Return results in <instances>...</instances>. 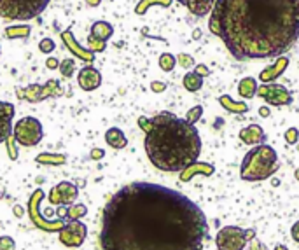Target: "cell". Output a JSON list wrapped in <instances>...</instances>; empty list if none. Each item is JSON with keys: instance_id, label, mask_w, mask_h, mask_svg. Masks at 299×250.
I'll return each mask as SVG.
<instances>
[{"instance_id": "23", "label": "cell", "mask_w": 299, "mask_h": 250, "mask_svg": "<svg viewBox=\"0 0 299 250\" xmlns=\"http://www.w3.org/2000/svg\"><path fill=\"white\" fill-rule=\"evenodd\" d=\"M112 33H114V28H112V25L111 23H107V21H96V23H93V26H91V37H95V39H98V41H105L107 42L109 39L112 37Z\"/></svg>"}, {"instance_id": "31", "label": "cell", "mask_w": 299, "mask_h": 250, "mask_svg": "<svg viewBox=\"0 0 299 250\" xmlns=\"http://www.w3.org/2000/svg\"><path fill=\"white\" fill-rule=\"evenodd\" d=\"M88 48H89V51H93V53H104L105 48H107V42L98 41V39H95V37H91V35H89V37H88Z\"/></svg>"}, {"instance_id": "4", "label": "cell", "mask_w": 299, "mask_h": 250, "mask_svg": "<svg viewBox=\"0 0 299 250\" xmlns=\"http://www.w3.org/2000/svg\"><path fill=\"white\" fill-rule=\"evenodd\" d=\"M278 170V156L271 145L259 144L245 154L240 166V177L245 182H259L270 179Z\"/></svg>"}, {"instance_id": "38", "label": "cell", "mask_w": 299, "mask_h": 250, "mask_svg": "<svg viewBox=\"0 0 299 250\" xmlns=\"http://www.w3.org/2000/svg\"><path fill=\"white\" fill-rule=\"evenodd\" d=\"M196 74L201 75V77H208L210 75V70H208L207 65H196V70H194Z\"/></svg>"}, {"instance_id": "45", "label": "cell", "mask_w": 299, "mask_h": 250, "mask_svg": "<svg viewBox=\"0 0 299 250\" xmlns=\"http://www.w3.org/2000/svg\"><path fill=\"white\" fill-rule=\"evenodd\" d=\"M86 2H88V5H91V7H96V5H100L102 0H86Z\"/></svg>"}, {"instance_id": "12", "label": "cell", "mask_w": 299, "mask_h": 250, "mask_svg": "<svg viewBox=\"0 0 299 250\" xmlns=\"http://www.w3.org/2000/svg\"><path fill=\"white\" fill-rule=\"evenodd\" d=\"M42 198H44V192H42L41 189H37V191L32 194V199H30V203H28V213H33V215H30V217H32V221L35 222L39 228L46 229V231H60V229H61V226L65 224L63 221H60V219H58V221L51 222V221H46L44 217L39 219L37 210H39V205H41Z\"/></svg>"}, {"instance_id": "26", "label": "cell", "mask_w": 299, "mask_h": 250, "mask_svg": "<svg viewBox=\"0 0 299 250\" xmlns=\"http://www.w3.org/2000/svg\"><path fill=\"white\" fill-rule=\"evenodd\" d=\"M182 82H184V88L187 89V91L194 93V91H198V89H201V86H203V77L198 75L196 72H189V74L184 75Z\"/></svg>"}, {"instance_id": "39", "label": "cell", "mask_w": 299, "mask_h": 250, "mask_svg": "<svg viewBox=\"0 0 299 250\" xmlns=\"http://www.w3.org/2000/svg\"><path fill=\"white\" fill-rule=\"evenodd\" d=\"M151 89H152L154 93H163V91L166 89V84H165L163 81H154V82L151 84Z\"/></svg>"}, {"instance_id": "48", "label": "cell", "mask_w": 299, "mask_h": 250, "mask_svg": "<svg viewBox=\"0 0 299 250\" xmlns=\"http://www.w3.org/2000/svg\"><path fill=\"white\" fill-rule=\"evenodd\" d=\"M294 177H296V179H298V181H299V168H298V170H296V172H294Z\"/></svg>"}, {"instance_id": "42", "label": "cell", "mask_w": 299, "mask_h": 250, "mask_svg": "<svg viewBox=\"0 0 299 250\" xmlns=\"http://www.w3.org/2000/svg\"><path fill=\"white\" fill-rule=\"evenodd\" d=\"M291 235H292V240L299 243V221L296 222V224H292V228H291Z\"/></svg>"}, {"instance_id": "37", "label": "cell", "mask_w": 299, "mask_h": 250, "mask_svg": "<svg viewBox=\"0 0 299 250\" xmlns=\"http://www.w3.org/2000/svg\"><path fill=\"white\" fill-rule=\"evenodd\" d=\"M138 126H140L142 131L147 133L149 129H151V119H149V118H144V116H142V118H138Z\"/></svg>"}, {"instance_id": "40", "label": "cell", "mask_w": 299, "mask_h": 250, "mask_svg": "<svg viewBox=\"0 0 299 250\" xmlns=\"http://www.w3.org/2000/svg\"><path fill=\"white\" fill-rule=\"evenodd\" d=\"M46 66H48L49 70H55V68H60V62L55 58V56H49L48 60H46Z\"/></svg>"}, {"instance_id": "19", "label": "cell", "mask_w": 299, "mask_h": 250, "mask_svg": "<svg viewBox=\"0 0 299 250\" xmlns=\"http://www.w3.org/2000/svg\"><path fill=\"white\" fill-rule=\"evenodd\" d=\"M264 138H266L264 129L257 125L245 126V128L240 129V140L247 145H259V144H262V140Z\"/></svg>"}, {"instance_id": "22", "label": "cell", "mask_w": 299, "mask_h": 250, "mask_svg": "<svg viewBox=\"0 0 299 250\" xmlns=\"http://www.w3.org/2000/svg\"><path fill=\"white\" fill-rule=\"evenodd\" d=\"M105 142L111 145L112 149H124L128 145V138L119 128H111L105 131Z\"/></svg>"}, {"instance_id": "1", "label": "cell", "mask_w": 299, "mask_h": 250, "mask_svg": "<svg viewBox=\"0 0 299 250\" xmlns=\"http://www.w3.org/2000/svg\"><path fill=\"white\" fill-rule=\"evenodd\" d=\"M208 222L182 192L133 182L107 201L102 215V250H203Z\"/></svg>"}, {"instance_id": "41", "label": "cell", "mask_w": 299, "mask_h": 250, "mask_svg": "<svg viewBox=\"0 0 299 250\" xmlns=\"http://www.w3.org/2000/svg\"><path fill=\"white\" fill-rule=\"evenodd\" d=\"M250 250H268L266 249V245L262 242H259L257 238L250 240Z\"/></svg>"}, {"instance_id": "29", "label": "cell", "mask_w": 299, "mask_h": 250, "mask_svg": "<svg viewBox=\"0 0 299 250\" xmlns=\"http://www.w3.org/2000/svg\"><path fill=\"white\" fill-rule=\"evenodd\" d=\"M175 63H177V60H175V56L170 55V53H163V55L159 56V68L165 70V72L174 70Z\"/></svg>"}, {"instance_id": "3", "label": "cell", "mask_w": 299, "mask_h": 250, "mask_svg": "<svg viewBox=\"0 0 299 250\" xmlns=\"http://www.w3.org/2000/svg\"><path fill=\"white\" fill-rule=\"evenodd\" d=\"M144 147L152 165L161 172H182L198 161L201 138L194 125L165 111L151 118Z\"/></svg>"}, {"instance_id": "33", "label": "cell", "mask_w": 299, "mask_h": 250, "mask_svg": "<svg viewBox=\"0 0 299 250\" xmlns=\"http://www.w3.org/2000/svg\"><path fill=\"white\" fill-rule=\"evenodd\" d=\"M39 49H41V53H44V55H51V53L55 51V41H53V39H42V41L39 42Z\"/></svg>"}, {"instance_id": "16", "label": "cell", "mask_w": 299, "mask_h": 250, "mask_svg": "<svg viewBox=\"0 0 299 250\" xmlns=\"http://www.w3.org/2000/svg\"><path fill=\"white\" fill-rule=\"evenodd\" d=\"M287 66H289V58L287 56H280L273 65L266 66V68L262 70L261 74H259V79H261V82H266V84H268V82L277 81V79L285 72Z\"/></svg>"}, {"instance_id": "17", "label": "cell", "mask_w": 299, "mask_h": 250, "mask_svg": "<svg viewBox=\"0 0 299 250\" xmlns=\"http://www.w3.org/2000/svg\"><path fill=\"white\" fill-rule=\"evenodd\" d=\"M214 172H215V168H214V165H210V163H192V165L185 166V168L180 172V181L189 182L192 177L198 175V173H201V175H205V177H210Z\"/></svg>"}, {"instance_id": "24", "label": "cell", "mask_w": 299, "mask_h": 250, "mask_svg": "<svg viewBox=\"0 0 299 250\" xmlns=\"http://www.w3.org/2000/svg\"><path fill=\"white\" fill-rule=\"evenodd\" d=\"M257 93V81L254 77H245L238 84V95L241 98H252Z\"/></svg>"}, {"instance_id": "47", "label": "cell", "mask_w": 299, "mask_h": 250, "mask_svg": "<svg viewBox=\"0 0 299 250\" xmlns=\"http://www.w3.org/2000/svg\"><path fill=\"white\" fill-rule=\"evenodd\" d=\"M275 250H289V249L285 245H277V247H275Z\"/></svg>"}, {"instance_id": "21", "label": "cell", "mask_w": 299, "mask_h": 250, "mask_svg": "<svg viewBox=\"0 0 299 250\" xmlns=\"http://www.w3.org/2000/svg\"><path fill=\"white\" fill-rule=\"evenodd\" d=\"M219 103H221L228 112H231V114H245V112H248L247 103L238 102V100L231 98L229 95H222L221 98H219Z\"/></svg>"}, {"instance_id": "5", "label": "cell", "mask_w": 299, "mask_h": 250, "mask_svg": "<svg viewBox=\"0 0 299 250\" xmlns=\"http://www.w3.org/2000/svg\"><path fill=\"white\" fill-rule=\"evenodd\" d=\"M51 0H0V18L28 21L37 18Z\"/></svg>"}, {"instance_id": "36", "label": "cell", "mask_w": 299, "mask_h": 250, "mask_svg": "<svg viewBox=\"0 0 299 250\" xmlns=\"http://www.w3.org/2000/svg\"><path fill=\"white\" fill-rule=\"evenodd\" d=\"M179 63H180L184 68H191V66H194V58H192L191 55H179Z\"/></svg>"}, {"instance_id": "46", "label": "cell", "mask_w": 299, "mask_h": 250, "mask_svg": "<svg viewBox=\"0 0 299 250\" xmlns=\"http://www.w3.org/2000/svg\"><path fill=\"white\" fill-rule=\"evenodd\" d=\"M14 213H16V215H18V217H21V215H23V208H21V206H16V208H14Z\"/></svg>"}, {"instance_id": "6", "label": "cell", "mask_w": 299, "mask_h": 250, "mask_svg": "<svg viewBox=\"0 0 299 250\" xmlns=\"http://www.w3.org/2000/svg\"><path fill=\"white\" fill-rule=\"evenodd\" d=\"M255 238L254 229H241L238 226H224L215 236L217 250H243L247 242Z\"/></svg>"}, {"instance_id": "8", "label": "cell", "mask_w": 299, "mask_h": 250, "mask_svg": "<svg viewBox=\"0 0 299 250\" xmlns=\"http://www.w3.org/2000/svg\"><path fill=\"white\" fill-rule=\"evenodd\" d=\"M44 136V129L39 119L35 118H23L14 126V140L23 147H33Z\"/></svg>"}, {"instance_id": "2", "label": "cell", "mask_w": 299, "mask_h": 250, "mask_svg": "<svg viewBox=\"0 0 299 250\" xmlns=\"http://www.w3.org/2000/svg\"><path fill=\"white\" fill-rule=\"evenodd\" d=\"M208 28L238 62L280 56L299 37V0H215Z\"/></svg>"}, {"instance_id": "43", "label": "cell", "mask_w": 299, "mask_h": 250, "mask_svg": "<svg viewBox=\"0 0 299 250\" xmlns=\"http://www.w3.org/2000/svg\"><path fill=\"white\" fill-rule=\"evenodd\" d=\"M105 156L104 149H93L91 151V159H102Z\"/></svg>"}, {"instance_id": "34", "label": "cell", "mask_w": 299, "mask_h": 250, "mask_svg": "<svg viewBox=\"0 0 299 250\" xmlns=\"http://www.w3.org/2000/svg\"><path fill=\"white\" fill-rule=\"evenodd\" d=\"M16 242L11 236H0V250H14Z\"/></svg>"}, {"instance_id": "20", "label": "cell", "mask_w": 299, "mask_h": 250, "mask_svg": "<svg viewBox=\"0 0 299 250\" xmlns=\"http://www.w3.org/2000/svg\"><path fill=\"white\" fill-rule=\"evenodd\" d=\"M86 213H88L86 205H82V203L74 205V203H72L68 208H66V206H60L58 212H56V215H58V219H66V221H79L81 217H84Z\"/></svg>"}, {"instance_id": "27", "label": "cell", "mask_w": 299, "mask_h": 250, "mask_svg": "<svg viewBox=\"0 0 299 250\" xmlns=\"http://www.w3.org/2000/svg\"><path fill=\"white\" fill-rule=\"evenodd\" d=\"M30 26L26 25H16V26H9L5 28V37L7 39H26L30 37Z\"/></svg>"}, {"instance_id": "15", "label": "cell", "mask_w": 299, "mask_h": 250, "mask_svg": "<svg viewBox=\"0 0 299 250\" xmlns=\"http://www.w3.org/2000/svg\"><path fill=\"white\" fill-rule=\"evenodd\" d=\"M77 82H79V86H81V89H84V91H93V89L100 88V84H102V74H100V70H96L95 66L88 65V66H84V68L79 70Z\"/></svg>"}, {"instance_id": "7", "label": "cell", "mask_w": 299, "mask_h": 250, "mask_svg": "<svg viewBox=\"0 0 299 250\" xmlns=\"http://www.w3.org/2000/svg\"><path fill=\"white\" fill-rule=\"evenodd\" d=\"M16 95L18 98L26 100L30 103H37L48 98H58L63 95V89L60 81L49 79L46 84H30L26 88H16Z\"/></svg>"}, {"instance_id": "10", "label": "cell", "mask_w": 299, "mask_h": 250, "mask_svg": "<svg viewBox=\"0 0 299 250\" xmlns=\"http://www.w3.org/2000/svg\"><path fill=\"white\" fill-rule=\"evenodd\" d=\"M257 96L273 107H284L292 103V95L282 84H262L257 88Z\"/></svg>"}, {"instance_id": "25", "label": "cell", "mask_w": 299, "mask_h": 250, "mask_svg": "<svg viewBox=\"0 0 299 250\" xmlns=\"http://www.w3.org/2000/svg\"><path fill=\"white\" fill-rule=\"evenodd\" d=\"M35 161L39 165H44V166H60V165H65L66 158L63 154H51V152H42L35 158Z\"/></svg>"}, {"instance_id": "13", "label": "cell", "mask_w": 299, "mask_h": 250, "mask_svg": "<svg viewBox=\"0 0 299 250\" xmlns=\"http://www.w3.org/2000/svg\"><path fill=\"white\" fill-rule=\"evenodd\" d=\"M61 41L65 42V48L68 49V53H70L72 56H75V58L82 60V62H86V63H93L95 53L89 51V49H84L82 46H79V42L74 39V33H72L70 30L61 32Z\"/></svg>"}, {"instance_id": "14", "label": "cell", "mask_w": 299, "mask_h": 250, "mask_svg": "<svg viewBox=\"0 0 299 250\" xmlns=\"http://www.w3.org/2000/svg\"><path fill=\"white\" fill-rule=\"evenodd\" d=\"M14 105L0 100V144L9 140L12 131V118H14Z\"/></svg>"}, {"instance_id": "28", "label": "cell", "mask_w": 299, "mask_h": 250, "mask_svg": "<svg viewBox=\"0 0 299 250\" xmlns=\"http://www.w3.org/2000/svg\"><path fill=\"white\" fill-rule=\"evenodd\" d=\"M170 4H172V0H140L137 4V7H135V14H138V16L145 14L151 5H163V7H168Z\"/></svg>"}, {"instance_id": "30", "label": "cell", "mask_w": 299, "mask_h": 250, "mask_svg": "<svg viewBox=\"0 0 299 250\" xmlns=\"http://www.w3.org/2000/svg\"><path fill=\"white\" fill-rule=\"evenodd\" d=\"M60 72H61L63 77L70 79L75 72V62L72 58H65L63 62H60Z\"/></svg>"}, {"instance_id": "11", "label": "cell", "mask_w": 299, "mask_h": 250, "mask_svg": "<svg viewBox=\"0 0 299 250\" xmlns=\"http://www.w3.org/2000/svg\"><path fill=\"white\" fill-rule=\"evenodd\" d=\"M77 188L72 182H60L49 192V203L56 206H70L77 199Z\"/></svg>"}, {"instance_id": "18", "label": "cell", "mask_w": 299, "mask_h": 250, "mask_svg": "<svg viewBox=\"0 0 299 250\" xmlns=\"http://www.w3.org/2000/svg\"><path fill=\"white\" fill-rule=\"evenodd\" d=\"M179 4H182L184 7H187L198 18H203L208 12L214 9L215 0H177Z\"/></svg>"}, {"instance_id": "32", "label": "cell", "mask_w": 299, "mask_h": 250, "mask_svg": "<svg viewBox=\"0 0 299 250\" xmlns=\"http://www.w3.org/2000/svg\"><path fill=\"white\" fill-rule=\"evenodd\" d=\"M201 114H203V107H201V105H196V107H192L191 111L187 112V116H185V119H187V123H191V125H194V123L198 121L199 118H201Z\"/></svg>"}, {"instance_id": "44", "label": "cell", "mask_w": 299, "mask_h": 250, "mask_svg": "<svg viewBox=\"0 0 299 250\" xmlns=\"http://www.w3.org/2000/svg\"><path fill=\"white\" fill-rule=\"evenodd\" d=\"M259 116H261V118H268V116H270V109H268V107H261V109H259Z\"/></svg>"}, {"instance_id": "9", "label": "cell", "mask_w": 299, "mask_h": 250, "mask_svg": "<svg viewBox=\"0 0 299 250\" xmlns=\"http://www.w3.org/2000/svg\"><path fill=\"white\" fill-rule=\"evenodd\" d=\"M86 235H88V228L86 224H82L81 221H68L61 226L60 229V242L65 247L70 249H77L84 243Z\"/></svg>"}, {"instance_id": "35", "label": "cell", "mask_w": 299, "mask_h": 250, "mask_svg": "<svg viewBox=\"0 0 299 250\" xmlns=\"http://www.w3.org/2000/svg\"><path fill=\"white\" fill-rule=\"evenodd\" d=\"M285 140H287V144L294 145L296 142L299 140V131H298V128H289L287 131H285Z\"/></svg>"}]
</instances>
